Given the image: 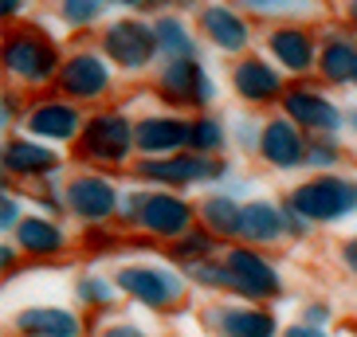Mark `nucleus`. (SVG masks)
I'll use <instances>...</instances> for the list:
<instances>
[{"label":"nucleus","instance_id":"obj_1","mask_svg":"<svg viewBox=\"0 0 357 337\" xmlns=\"http://www.w3.org/2000/svg\"><path fill=\"white\" fill-rule=\"evenodd\" d=\"M357 204V189L349 180H314L306 189L294 192V212L298 216H310V220H334V216H346Z\"/></svg>","mask_w":357,"mask_h":337},{"label":"nucleus","instance_id":"obj_2","mask_svg":"<svg viewBox=\"0 0 357 337\" xmlns=\"http://www.w3.org/2000/svg\"><path fill=\"white\" fill-rule=\"evenodd\" d=\"M118 286L149 306H165L181 295L177 279L169 271H153V267H126V271H118Z\"/></svg>","mask_w":357,"mask_h":337},{"label":"nucleus","instance_id":"obj_3","mask_svg":"<svg viewBox=\"0 0 357 337\" xmlns=\"http://www.w3.org/2000/svg\"><path fill=\"white\" fill-rule=\"evenodd\" d=\"M228 271H231V286L243 290L248 298H267L279 290L275 271L252 251H228Z\"/></svg>","mask_w":357,"mask_h":337},{"label":"nucleus","instance_id":"obj_4","mask_svg":"<svg viewBox=\"0 0 357 337\" xmlns=\"http://www.w3.org/2000/svg\"><path fill=\"white\" fill-rule=\"evenodd\" d=\"M83 141H86V153H95V157H102V161H118V157H126V149H130V126L114 114L95 118V122L86 126Z\"/></svg>","mask_w":357,"mask_h":337},{"label":"nucleus","instance_id":"obj_5","mask_svg":"<svg viewBox=\"0 0 357 337\" xmlns=\"http://www.w3.org/2000/svg\"><path fill=\"white\" fill-rule=\"evenodd\" d=\"M106 52H110V59H118L122 67H142L146 55L153 52V36H149L142 24H114L110 36H106Z\"/></svg>","mask_w":357,"mask_h":337},{"label":"nucleus","instance_id":"obj_6","mask_svg":"<svg viewBox=\"0 0 357 337\" xmlns=\"http://www.w3.org/2000/svg\"><path fill=\"white\" fill-rule=\"evenodd\" d=\"M142 224L158 235H185L192 224V212L173 196H149L142 204Z\"/></svg>","mask_w":357,"mask_h":337},{"label":"nucleus","instance_id":"obj_7","mask_svg":"<svg viewBox=\"0 0 357 337\" xmlns=\"http://www.w3.org/2000/svg\"><path fill=\"white\" fill-rule=\"evenodd\" d=\"M16 326L28 337H79V318L67 310H24L16 318Z\"/></svg>","mask_w":357,"mask_h":337},{"label":"nucleus","instance_id":"obj_8","mask_svg":"<svg viewBox=\"0 0 357 337\" xmlns=\"http://www.w3.org/2000/svg\"><path fill=\"white\" fill-rule=\"evenodd\" d=\"M4 63H8V71L40 83V79H47V71H52V47H43V43H36V40H16L8 52H4Z\"/></svg>","mask_w":357,"mask_h":337},{"label":"nucleus","instance_id":"obj_9","mask_svg":"<svg viewBox=\"0 0 357 337\" xmlns=\"http://www.w3.org/2000/svg\"><path fill=\"white\" fill-rule=\"evenodd\" d=\"M71 208L79 212V216L102 220V216H110V208H114V189L98 177H79L71 185Z\"/></svg>","mask_w":357,"mask_h":337},{"label":"nucleus","instance_id":"obj_10","mask_svg":"<svg viewBox=\"0 0 357 337\" xmlns=\"http://www.w3.org/2000/svg\"><path fill=\"white\" fill-rule=\"evenodd\" d=\"M192 141V126L185 122H173V118H149L137 126V146L149 149V153H158V149H177Z\"/></svg>","mask_w":357,"mask_h":337},{"label":"nucleus","instance_id":"obj_11","mask_svg":"<svg viewBox=\"0 0 357 337\" xmlns=\"http://www.w3.org/2000/svg\"><path fill=\"white\" fill-rule=\"evenodd\" d=\"M263 153H267V161H275L279 168L298 165V157H303L298 130H291L287 122H271V126L263 130Z\"/></svg>","mask_w":357,"mask_h":337},{"label":"nucleus","instance_id":"obj_12","mask_svg":"<svg viewBox=\"0 0 357 337\" xmlns=\"http://www.w3.org/2000/svg\"><path fill=\"white\" fill-rule=\"evenodd\" d=\"M165 86L173 91L177 98H185V102H204V98L212 95L208 79L197 71L192 63H185V59H177V63H169L165 71Z\"/></svg>","mask_w":357,"mask_h":337},{"label":"nucleus","instance_id":"obj_13","mask_svg":"<svg viewBox=\"0 0 357 337\" xmlns=\"http://www.w3.org/2000/svg\"><path fill=\"white\" fill-rule=\"evenodd\" d=\"M63 86L71 91V95H98L106 86V67L98 63V59H91V55H83V59H71L63 71Z\"/></svg>","mask_w":357,"mask_h":337},{"label":"nucleus","instance_id":"obj_14","mask_svg":"<svg viewBox=\"0 0 357 337\" xmlns=\"http://www.w3.org/2000/svg\"><path fill=\"white\" fill-rule=\"evenodd\" d=\"M240 232L248 235V240L267 243V240H275V235L283 232V216H279V212H275L271 204L255 201V204H248V208H243V216H240Z\"/></svg>","mask_w":357,"mask_h":337},{"label":"nucleus","instance_id":"obj_15","mask_svg":"<svg viewBox=\"0 0 357 337\" xmlns=\"http://www.w3.org/2000/svg\"><path fill=\"white\" fill-rule=\"evenodd\" d=\"M287 110H291V118H298L303 126H314V130H334L337 126L334 106L322 102L318 95H298V91H294V95L287 98Z\"/></svg>","mask_w":357,"mask_h":337},{"label":"nucleus","instance_id":"obj_16","mask_svg":"<svg viewBox=\"0 0 357 337\" xmlns=\"http://www.w3.org/2000/svg\"><path fill=\"white\" fill-rule=\"evenodd\" d=\"M142 173L153 177V180H200V177H212L216 165H212V161H189V157H181V161H146Z\"/></svg>","mask_w":357,"mask_h":337},{"label":"nucleus","instance_id":"obj_17","mask_svg":"<svg viewBox=\"0 0 357 337\" xmlns=\"http://www.w3.org/2000/svg\"><path fill=\"white\" fill-rule=\"evenodd\" d=\"M236 91H240L243 98H271L275 91H279V75L267 71L263 63H243L240 71H236Z\"/></svg>","mask_w":357,"mask_h":337},{"label":"nucleus","instance_id":"obj_18","mask_svg":"<svg viewBox=\"0 0 357 337\" xmlns=\"http://www.w3.org/2000/svg\"><path fill=\"white\" fill-rule=\"evenodd\" d=\"M204 28H208V36L220 47H243V40H248V28L228 8H208L204 12Z\"/></svg>","mask_w":357,"mask_h":337},{"label":"nucleus","instance_id":"obj_19","mask_svg":"<svg viewBox=\"0 0 357 337\" xmlns=\"http://www.w3.org/2000/svg\"><path fill=\"white\" fill-rule=\"evenodd\" d=\"M32 130L43 137H71L79 130V118L67 106H40L32 114Z\"/></svg>","mask_w":357,"mask_h":337},{"label":"nucleus","instance_id":"obj_20","mask_svg":"<svg viewBox=\"0 0 357 337\" xmlns=\"http://www.w3.org/2000/svg\"><path fill=\"white\" fill-rule=\"evenodd\" d=\"M220 326L228 337H271L275 334V322L267 314H259V310H231V314H224Z\"/></svg>","mask_w":357,"mask_h":337},{"label":"nucleus","instance_id":"obj_21","mask_svg":"<svg viewBox=\"0 0 357 337\" xmlns=\"http://www.w3.org/2000/svg\"><path fill=\"white\" fill-rule=\"evenodd\" d=\"M8 168H16V173H43V168H52L55 153L52 149H40V146H28V141H16V146H8Z\"/></svg>","mask_w":357,"mask_h":337},{"label":"nucleus","instance_id":"obj_22","mask_svg":"<svg viewBox=\"0 0 357 337\" xmlns=\"http://www.w3.org/2000/svg\"><path fill=\"white\" fill-rule=\"evenodd\" d=\"M59 243H63V235H59L55 224H47V220H24L20 224V247H28V251L47 255V251H55Z\"/></svg>","mask_w":357,"mask_h":337},{"label":"nucleus","instance_id":"obj_23","mask_svg":"<svg viewBox=\"0 0 357 337\" xmlns=\"http://www.w3.org/2000/svg\"><path fill=\"white\" fill-rule=\"evenodd\" d=\"M240 216H243V208H236V201H228V196H212V201L204 204V220H208L220 235L240 232Z\"/></svg>","mask_w":357,"mask_h":337},{"label":"nucleus","instance_id":"obj_24","mask_svg":"<svg viewBox=\"0 0 357 337\" xmlns=\"http://www.w3.org/2000/svg\"><path fill=\"white\" fill-rule=\"evenodd\" d=\"M271 47H275V55H279L291 71H303V67L310 63V43H306L298 32H279L271 40Z\"/></svg>","mask_w":357,"mask_h":337},{"label":"nucleus","instance_id":"obj_25","mask_svg":"<svg viewBox=\"0 0 357 337\" xmlns=\"http://www.w3.org/2000/svg\"><path fill=\"white\" fill-rule=\"evenodd\" d=\"M322 71H326V79H349V75H357V52H349L346 43L326 47Z\"/></svg>","mask_w":357,"mask_h":337},{"label":"nucleus","instance_id":"obj_26","mask_svg":"<svg viewBox=\"0 0 357 337\" xmlns=\"http://www.w3.org/2000/svg\"><path fill=\"white\" fill-rule=\"evenodd\" d=\"M158 40H161V47H165L169 55H189L192 52L189 36H185V28H181L177 20H161L158 24Z\"/></svg>","mask_w":357,"mask_h":337},{"label":"nucleus","instance_id":"obj_27","mask_svg":"<svg viewBox=\"0 0 357 337\" xmlns=\"http://www.w3.org/2000/svg\"><path fill=\"white\" fill-rule=\"evenodd\" d=\"M98 4H102V0H67V20H75V24L95 20V16H98Z\"/></svg>","mask_w":357,"mask_h":337},{"label":"nucleus","instance_id":"obj_28","mask_svg":"<svg viewBox=\"0 0 357 337\" xmlns=\"http://www.w3.org/2000/svg\"><path fill=\"white\" fill-rule=\"evenodd\" d=\"M192 141L200 149H216L220 146V130L212 126V122H200V126H192Z\"/></svg>","mask_w":357,"mask_h":337},{"label":"nucleus","instance_id":"obj_29","mask_svg":"<svg viewBox=\"0 0 357 337\" xmlns=\"http://www.w3.org/2000/svg\"><path fill=\"white\" fill-rule=\"evenodd\" d=\"M197 251H208V240H204V235H197V240H189L181 247V255H197Z\"/></svg>","mask_w":357,"mask_h":337},{"label":"nucleus","instance_id":"obj_30","mask_svg":"<svg viewBox=\"0 0 357 337\" xmlns=\"http://www.w3.org/2000/svg\"><path fill=\"white\" fill-rule=\"evenodd\" d=\"M102 337H146L142 329H134V326H114V329H106Z\"/></svg>","mask_w":357,"mask_h":337},{"label":"nucleus","instance_id":"obj_31","mask_svg":"<svg viewBox=\"0 0 357 337\" xmlns=\"http://www.w3.org/2000/svg\"><path fill=\"white\" fill-rule=\"evenodd\" d=\"M287 337H322V334L310 329V326H294V329H287Z\"/></svg>","mask_w":357,"mask_h":337},{"label":"nucleus","instance_id":"obj_32","mask_svg":"<svg viewBox=\"0 0 357 337\" xmlns=\"http://www.w3.org/2000/svg\"><path fill=\"white\" fill-rule=\"evenodd\" d=\"M346 263H349V271H357V240L346 243Z\"/></svg>","mask_w":357,"mask_h":337},{"label":"nucleus","instance_id":"obj_33","mask_svg":"<svg viewBox=\"0 0 357 337\" xmlns=\"http://www.w3.org/2000/svg\"><path fill=\"white\" fill-rule=\"evenodd\" d=\"M98 286H102V283H86L83 295H86V298H106V295H110V290H98Z\"/></svg>","mask_w":357,"mask_h":337},{"label":"nucleus","instance_id":"obj_34","mask_svg":"<svg viewBox=\"0 0 357 337\" xmlns=\"http://www.w3.org/2000/svg\"><path fill=\"white\" fill-rule=\"evenodd\" d=\"M12 220H16V204L4 201V228H12Z\"/></svg>","mask_w":357,"mask_h":337},{"label":"nucleus","instance_id":"obj_35","mask_svg":"<svg viewBox=\"0 0 357 337\" xmlns=\"http://www.w3.org/2000/svg\"><path fill=\"white\" fill-rule=\"evenodd\" d=\"M252 8H275V0H248Z\"/></svg>","mask_w":357,"mask_h":337},{"label":"nucleus","instance_id":"obj_36","mask_svg":"<svg viewBox=\"0 0 357 337\" xmlns=\"http://www.w3.org/2000/svg\"><path fill=\"white\" fill-rule=\"evenodd\" d=\"M0 8H4V12H16V8H20V0H4Z\"/></svg>","mask_w":357,"mask_h":337},{"label":"nucleus","instance_id":"obj_37","mask_svg":"<svg viewBox=\"0 0 357 337\" xmlns=\"http://www.w3.org/2000/svg\"><path fill=\"white\" fill-rule=\"evenodd\" d=\"M354 20H357V0H354Z\"/></svg>","mask_w":357,"mask_h":337},{"label":"nucleus","instance_id":"obj_38","mask_svg":"<svg viewBox=\"0 0 357 337\" xmlns=\"http://www.w3.org/2000/svg\"><path fill=\"white\" fill-rule=\"evenodd\" d=\"M122 4H137V0H122Z\"/></svg>","mask_w":357,"mask_h":337},{"label":"nucleus","instance_id":"obj_39","mask_svg":"<svg viewBox=\"0 0 357 337\" xmlns=\"http://www.w3.org/2000/svg\"><path fill=\"white\" fill-rule=\"evenodd\" d=\"M354 126H357V110H354Z\"/></svg>","mask_w":357,"mask_h":337}]
</instances>
